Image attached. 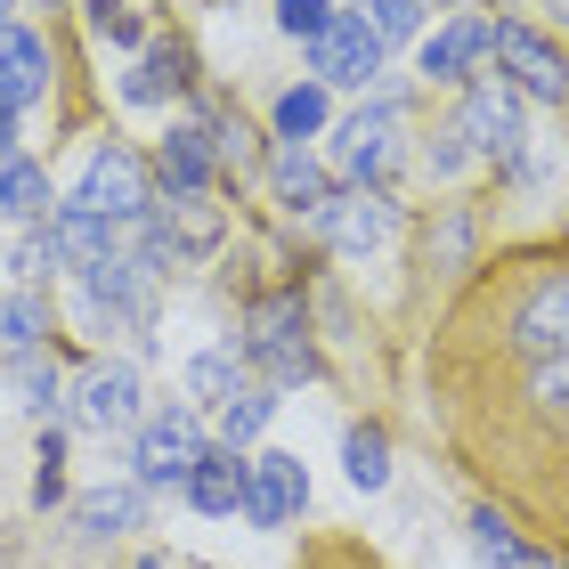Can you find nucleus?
I'll list each match as a JSON object with an SVG mask.
<instances>
[{
    "label": "nucleus",
    "mask_w": 569,
    "mask_h": 569,
    "mask_svg": "<svg viewBox=\"0 0 569 569\" xmlns=\"http://www.w3.org/2000/svg\"><path fill=\"white\" fill-rule=\"evenodd\" d=\"M342 472H350V488H391V439L375 423H358L342 439Z\"/></svg>",
    "instance_id": "obj_29"
},
{
    "label": "nucleus",
    "mask_w": 569,
    "mask_h": 569,
    "mask_svg": "<svg viewBox=\"0 0 569 569\" xmlns=\"http://www.w3.org/2000/svg\"><path fill=\"white\" fill-rule=\"evenodd\" d=\"M203 423H196V407H154V416H139V439H131V480L139 488H188V472L203 463Z\"/></svg>",
    "instance_id": "obj_3"
},
{
    "label": "nucleus",
    "mask_w": 569,
    "mask_h": 569,
    "mask_svg": "<svg viewBox=\"0 0 569 569\" xmlns=\"http://www.w3.org/2000/svg\"><path fill=\"white\" fill-rule=\"evenodd\" d=\"M49 237H58V252H66V269L82 277V269H107V261H114L122 228H107V220L73 212V203H58V212H49Z\"/></svg>",
    "instance_id": "obj_19"
},
{
    "label": "nucleus",
    "mask_w": 569,
    "mask_h": 569,
    "mask_svg": "<svg viewBox=\"0 0 569 569\" xmlns=\"http://www.w3.org/2000/svg\"><path fill=\"white\" fill-rule=\"evenodd\" d=\"M309 505V472H301V456H244V521L252 529H284L293 512Z\"/></svg>",
    "instance_id": "obj_11"
},
{
    "label": "nucleus",
    "mask_w": 569,
    "mask_h": 569,
    "mask_svg": "<svg viewBox=\"0 0 569 569\" xmlns=\"http://www.w3.org/2000/svg\"><path fill=\"white\" fill-rule=\"evenodd\" d=\"M228 237V212L212 196H171V203H154V212L139 220V261L154 269H171V261H212Z\"/></svg>",
    "instance_id": "obj_4"
},
{
    "label": "nucleus",
    "mask_w": 569,
    "mask_h": 569,
    "mask_svg": "<svg viewBox=\"0 0 569 569\" xmlns=\"http://www.w3.org/2000/svg\"><path fill=\"white\" fill-rule=\"evenodd\" d=\"M423 9H431V0H350V17L367 24L382 49H391V41H416V33H423Z\"/></svg>",
    "instance_id": "obj_28"
},
{
    "label": "nucleus",
    "mask_w": 569,
    "mask_h": 569,
    "mask_svg": "<svg viewBox=\"0 0 569 569\" xmlns=\"http://www.w3.org/2000/svg\"><path fill=\"white\" fill-rule=\"evenodd\" d=\"M237 350H244V367H261V375H269V391H293V382L318 375L301 293H269V301H252V318H244V333H237Z\"/></svg>",
    "instance_id": "obj_1"
},
{
    "label": "nucleus",
    "mask_w": 569,
    "mask_h": 569,
    "mask_svg": "<svg viewBox=\"0 0 569 569\" xmlns=\"http://www.w3.org/2000/svg\"><path fill=\"white\" fill-rule=\"evenodd\" d=\"M58 269H66V252H58V237H49V220H41L33 237L17 244V277H24V284H49Z\"/></svg>",
    "instance_id": "obj_32"
},
{
    "label": "nucleus",
    "mask_w": 569,
    "mask_h": 569,
    "mask_svg": "<svg viewBox=\"0 0 569 569\" xmlns=\"http://www.w3.org/2000/svg\"><path fill=\"white\" fill-rule=\"evenodd\" d=\"M203 131H212V154H220L228 171H252V163H261V131H252L244 114H212Z\"/></svg>",
    "instance_id": "obj_31"
},
{
    "label": "nucleus",
    "mask_w": 569,
    "mask_h": 569,
    "mask_svg": "<svg viewBox=\"0 0 569 569\" xmlns=\"http://www.w3.org/2000/svg\"><path fill=\"white\" fill-rule=\"evenodd\" d=\"M244 382H252V375H244V350H237V342L188 358V399H203V407H228V399L244 391Z\"/></svg>",
    "instance_id": "obj_24"
},
{
    "label": "nucleus",
    "mask_w": 569,
    "mask_h": 569,
    "mask_svg": "<svg viewBox=\"0 0 569 569\" xmlns=\"http://www.w3.org/2000/svg\"><path fill=\"white\" fill-rule=\"evenodd\" d=\"M49 212H58V196H49V171L41 163H24V154L9 147V154H0V220H49Z\"/></svg>",
    "instance_id": "obj_20"
},
{
    "label": "nucleus",
    "mask_w": 569,
    "mask_h": 569,
    "mask_svg": "<svg viewBox=\"0 0 569 569\" xmlns=\"http://www.w3.org/2000/svg\"><path fill=\"white\" fill-rule=\"evenodd\" d=\"M9 391H17V407H24V416H58V358H49V350H33V358H9Z\"/></svg>",
    "instance_id": "obj_27"
},
{
    "label": "nucleus",
    "mask_w": 569,
    "mask_h": 569,
    "mask_svg": "<svg viewBox=\"0 0 569 569\" xmlns=\"http://www.w3.org/2000/svg\"><path fill=\"white\" fill-rule=\"evenodd\" d=\"M472 546H480V561H488V569H561L553 553H529L497 505H480V512H472Z\"/></svg>",
    "instance_id": "obj_22"
},
{
    "label": "nucleus",
    "mask_w": 569,
    "mask_h": 569,
    "mask_svg": "<svg viewBox=\"0 0 569 569\" xmlns=\"http://www.w3.org/2000/svg\"><path fill=\"white\" fill-rule=\"evenodd\" d=\"M333 17H342V9H333V0H277V24H284V33H293V41H318L326 24H333Z\"/></svg>",
    "instance_id": "obj_34"
},
{
    "label": "nucleus",
    "mask_w": 569,
    "mask_h": 569,
    "mask_svg": "<svg viewBox=\"0 0 569 569\" xmlns=\"http://www.w3.org/2000/svg\"><path fill=\"white\" fill-rule=\"evenodd\" d=\"M309 131H326V90H318V82H293V90L277 98V139L301 147Z\"/></svg>",
    "instance_id": "obj_30"
},
{
    "label": "nucleus",
    "mask_w": 569,
    "mask_h": 569,
    "mask_svg": "<svg viewBox=\"0 0 569 569\" xmlns=\"http://www.w3.org/2000/svg\"><path fill=\"white\" fill-rule=\"evenodd\" d=\"M333 154H342L350 188H382V171H391V154H399V98H375L367 114H350L342 131H333Z\"/></svg>",
    "instance_id": "obj_10"
},
{
    "label": "nucleus",
    "mask_w": 569,
    "mask_h": 569,
    "mask_svg": "<svg viewBox=\"0 0 569 569\" xmlns=\"http://www.w3.org/2000/svg\"><path fill=\"white\" fill-rule=\"evenodd\" d=\"M73 212H90V220H107V228H139L154 212V179L131 147H90L82 154V179H73Z\"/></svg>",
    "instance_id": "obj_2"
},
{
    "label": "nucleus",
    "mask_w": 569,
    "mask_h": 569,
    "mask_svg": "<svg viewBox=\"0 0 569 569\" xmlns=\"http://www.w3.org/2000/svg\"><path fill=\"white\" fill-rule=\"evenodd\" d=\"M41 342H49L41 293H0V358H33Z\"/></svg>",
    "instance_id": "obj_25"
},
{
    "label": "nucleus",
    "mask_w": 569,
    "mask_h": 569,
    "mask_svg": "<svg viewBox=\"0 0 569 569\" xmlns=\"http://www.w3.org/2000/svg\"><path fill=\"white\" fill-rule=\"evenodd\" d=\"M439 147H431V171H463V154H472V147H463V131H456V122H448V131H431Z\"/></svg>",
    "instance_id": "obj_37"
},
{
    "label": "nucleus",
    "mask_w": 569,
    "mask_h": 569,
    "mask_svg": "<svg viewBox=\"0 0 569 569\" xmlns=\"http://www.w3.org/2000/svg\"><path fill=\"white\" fill-rule=\"evenodd\" d=\"M537 399H546V407H561V416H569V358H553V367L537 375Z\"/></svg>",
    "instance_id": "obj_38"
},
{
    "label": "nucleus",
    "mask_w": 569,
    "mask_h": 569,
    "mask_svg": "<svg viewBox=\"0 0 569 569\" xmlns=\"http://www.w3.org/2000/svg\"><path fill=\"white\" fill-rule=\"evenodd\" d=\"M512 350L537 358V367H553V358H569V277H537L529 301L512 309Z\"/></svg>",
    "instance_id": "obj_12"
},
{
    "label": "nucleus",
    "mask_w": 569,
    "mask_h": 569,
    "mask_svg": "<svg viewBox=\"0 0 569 569\" xmlns=\"http://www.w3.org/2000/svg\"><path fill=\"white\" fill-rule=\"evenodd\" d=\"M196 512H212V521H228V512H244V456L237 448H203V463L188 472V488H179Z\"/></svg>",
    "instance_id": "obj_15"
},
{
    "label": "nucleus",
    "mask_w": 569,
    "mask_h": 569,
    "mask_svg": "<svg viewBox=\"0 0 569 569\" xmlns=\"http://www.w3.org/2000/svg\"><path fill=\"white\" fill-rule=\"evenodd\" d=\"M269 416H277V391H269V382H244V391L220 407V448H237V456H244L252 439L269 431Z\"/></svg>",
    "instance_id": "obj_26"
},
{
    "label": "nucleus",
    "mask_w": 569,
    "mask_h": 569,
    "mask_svg": "<svg viewBox=\"0 0 569 569\" xmlns=\"http://www.w3.org/2000/svg\"><path fill=\"white\" fill-rule=\"evenodd\" d=\"M171 90H188V49H179V41H154L147 58L131 66L122 98H131V107H154V98H171Z\"/></svg>",
    "instance_id": "obj_23"
},
{
    "label": "nucleus",
    "mask_w": 569,
    "mask_h": 569,
    "mask_svg": "<svg viewBox=\"0 0 569 569\" xmlns=\"http://www.w3.org/2000/svg\"><path fill=\"white\" fill-rule=\"evenodd\" d=\"M147 399H139V367H122V358H107V367H90L82 382H73V423L114 439V431H139Z\"/></svg>",
    "instance_id": "obj_8"
},
{
    "label": "nucleus",
    "mask_w": 569,
    "mask_h": 569,
    "mask_svg": "<svg viewBox=\"0 0 569 569\" xmlns=\"http://www.w3.org/2000/svg\"><path fill=\"white\" fill-rule=\"evenodd\" d=\"M212 131H203V122H179V131L163 139V154H154V171H163V188L171 196H203L212 188Z\"/></svg>",
    "instance_id": "obj_17"
},
{
    "label": "nucleus",
    "mask_w": 569,
    "mask_h": 569,
    "mask_svg": "<svg viewBox=\"0 0 569 569\" xmlns=\"http://www.w3.org/2000/svg\"><path fill=\"white\" fill-rule=\"evenodd\" d=\"M309 66H318V90H333V82H342V90H367L375 73H382V41L342 9L318 41H309Z\"/></svg>",
    "instance_id": "obj_13"
},
{
    "label": "nucleus",
    "mask_w": 569,
    "mask_h": 569,
    "mask_svg": "<svg viewBox=\"0 0 569 569\" xmlns=\"http://www.w3.org/2000/svg\"><path fill=\"white\" fill-rule=\"evenodd\" d=\"M154 261L139 252H114L107 269H82V318L107 326V333H147L154 326Z\"/></svg>",
    "instance_id": "obj_5"
},
{
    "label": "nucleus",
    "mask_w": 569,
    "mask_h": 569,
    "mask_svg": "<svg viewBox=\"0 0 569 569\" xmlns=\"http://www.w3.org/2000/svg\"><path fill=\"white\" fill-rule=\"evenodd\" d=\"M139 521H147V488H139V480H122V488H90V497L73 505V529H82L90 546H107V537L139 529Z\"/></svg>",
    "instance_id": "obj_18"
},
{
    "label": "nucleus",
    "mask_w": 569,
    "mask_h": 569,
    "mask_svg": "<svg viewBox=\"0 0 569 569\" xmlns=\"http://www.w3.org/2000/svg\"><path fill=\"white\" fill-rule=\"evenodd\" d=\"M561 9H569V0H561Z\"/></svg>",
    "instance_id": "obj_41"
},
{
    "label": "nucleus",
    "mask_w": 569,
    "mask_h": 569,
    "mask_svg": "<svg viewBox=\"0 0 569 569\" xmlns=\"http://www.w3.org/2000/svg\"><path fill=\"white\" fill-rule=\"evenodd\" d=\"M269 179H277V203H284V212H309V220H318L326 203H333V188H326V171L309 163L301 147H277V154H269Z\"/></svg>",
    "instance_id": "obj_21"
},
{
    "label": "nucleus",
    "mask_w": 569,
    "mask_h": 569,
    "mask_svg": "<svg viewBox=\"0 0 569 569\" xmlns=\"http://www.w3.org/2000/svg\"><path fill=\"white\" fill-rule=\"evenodd\" d=\"M480 58H488V24L456 17V24H439V33L423 41V82H472Z\"/></svg>",
    "instance_id": "obj_16"
},
{
    "label": "nucleus",
    "mask_w": 569,
    "mask_h": 569,
    "mask_svg": "<svg viewBox=\"0 0 569 569\" xmlns=\"http://www.w3.org/2000/svg\"><path fill=\"white\" fill-rule=\"evenodd\" d=\"M82 17H90V33H98V41H114V49H131V41H139V17L122 9V0H90Z\"/></svg>",
    "instance_id": "obj_35"
},
{
    "label": "nucleus",
    "mask_w": 569,
    "mask_h": 569,
    "mask_svg": "<svg viewBox=\"0 0 569 569\" xmlns=\"http://www.w3.org/2000/svg\"><path fill=\"white\" fill-rule=\"evenodd\" d=\"M58 463H66V448H58V431H49V439H41V472H33V505H58V497H66V472H58Z\"/></svg>",
    "instance_id": "obj_36"
},
{
    "label": "nucleus",
    "mask_w": 569,
    "mask_h": 569,
    "mask_svg": "<svg viewBox=\"0 0 569 569\" xmlns=\"http://www.w3.org/2000/svg\"><path fill=\"white\" fill-rule=\"evenodd\" d=\"M41 90H49V41L33 33V24H0V114H24V107H41Z\"/></svg>",
    "instance_id": "obj_14"
},
{
    "label": "nucleus",
    "mask_w": 569,
    "mask_h": 569,
    "mask_svg": "<svg viewBox=\"0 0 569 569\" xmlns=\"http://www.w3.org/2000/svg\"><path fill=\"white\" fill-rule=\"evenodd\" d=\"M9 9H17V0H0V24H9Z\"/></svg>",
    "instance_id": "obj_40"
},
{
    "label": "nucleus",
    "mask_w": 569,
    "mask_h": 569,
    "mask_svg": "<svg viewBox=\"0 0 569 569\" xmlns=\"http://www.w3.org/2000/svg\"><path fill=\"white\" fill-rule=\"evenodd\" d=\"M318 220H326L333 252L367 261V252H382V244H391V228H399V196H391V188H342V196H333Z\"/></svg>",
    "instance_id": "obj_9"
},
{
    "label": "nucleus",
    "mask_w": 569,
    "mask_h": 569,
    "mask_svg": "<svg viewBox=\"0 0 569 569\" xmlns=\"http://www.w3.org/2000/svg\"><path fill=\"white\" fill-rule=\"evenodd\" d=\"M463 261H472V220L439 212V228H431V269H463Z\"/></svg>",
    "instance_id": "obj_33"
},
{
    "label": "nucleus",
    "mask_w": 569,
    "mask_h": 569,
    "mask_svg": "<svg viewBox=\"0 0 569 569\" xmlns=\"http://www.w3.org/2000/svg\"><path fill=\"white\" fill-rule=\"evenodd\" d=\"M139 569H171V561H163V553H139Z\"/></svg>",
    "instance_id": "obj_39"
},
{
    "label": "nucleus",
    "mask_w": 569,
    "mask_h": 569,
    "mask_svg": "<svg viewBox=\"0 0 569 569\" xmlns=\"http://www.w3.org/2000/svg\"><path fill=\"white\" fill-rule=\"evenodd\" d=\"M488 49H497V66L512 73V90H521V98H546V107L569 98V58L537 33V24H521V17L488 24Z\"/></svg>",
    "instance_id": "obj_7"
},
{
    "label": "nucleus",
    "mask_w": 569,
    "mask_h": 569,
    "mask_svg": "<svg viewBox=\"0 0 569 569\" xmlns=\"http://www.w3.org/2000/svg\"><path fill=\"white\" fill-rule=\"evenodd\" d=\"M456 131H463V147L472 154H497V163H512L521 154V90L505 82V73H472L463 82V107H456Z\"/></svg>",
    "instance_id": "obj_6"
}]
</instances>
